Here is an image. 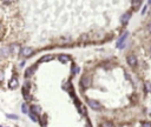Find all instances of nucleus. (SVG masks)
Here are the masks:
<instances>
[{
	"mask_svg": "<svg viewBox=\"0 0 151 127\" xmlns=\"http://www.w3.org/2000/svg\"><path fill=\"white\" fill-rule=\"evenodd\" d=\"M145 88H147L149 92H151V84L150 82H145Z\"/></svg>",
	"mask_w": 151,
	"mask_h": 127,
	"instance_id": "nucleus-20",
	"label": "nucleus"
},
{
	"mask_svg": "<svg viewBox=\"0 0 151 127\" xmlns=\"http://www.w3.org/2000/svg\"><path fill=\"white\" fill-rule=\"evenodd\" d=\"M4 79V72H0V81Z\"/></svg>",
	"mask_w": 151,
	"mask_h": 127,
	"instance_id": "nucleus-23",
	"label": "nucleus"
},
{
	"mask_svg": "<svg viewBox=\"0 0 151 127\" xmlns=\"http://www.w3.org/2000/svg\"><path fill=\"white\" fill-rule=\"evenodd\" d=\"M149 31H150V32H151V24H150V25H149Z\"/></svg>",
	"mask_w": 151,
	"mask_h": 127,
	"instance_id": "nucleus-25",
	"label": "nucleus"
},
{
	"mask_svg": "<svg viewBox=\"0 0 151 127\" xmlns=\"http://www.w3.org/2000/svg\"><path fill=\"white\" fill-rule=\"evenodd\" d=\"M104 127H112V124H111V123H105V124H104Z\"/></svg>",
	"mask_w": 151,
	"mask_h": 127,
	"instance_id": "nucleus-22",
	"label": "nucleus"
},
{
	"mask_svg": "<svg viewBox=\"0 0 151 127\" xmlns=\"http://www.w3.org/2000/svg\"><path fill=\"white\" fill-rule=\"evenodd\" d=\"M126 61H128V64L130 65V66H136L137 65V58L134 55V54H131V55H129L128 58H126Z\"/></svg>",
	"mask_w": 151,
	"mask_h": 127,
	"instance_id": "nucleus-5",
	"label": "nucleus"
},
{
	"mask_svg": "<svg viewBox=\"0 0 151 127\" xmlns=\"http://www.w3.org/2000/svg\"><path fill=\"white\" fill-rule=\"evenodd\" d=\"M46 118H47L46 114H44L43 118H41V125H43V126H45V124H46Z\"/></svg>",
	"mask_w": 151,
	"mask_h": 127,
	"instance_id": "nucleus-17",
	"label": "nucleus"
},
{
	"mask_svg": "<svg viewBox=\"0 0 151 127\" xmlns=\"http://www.w3.org/2000/svg\"><path fill=\"white\" fill-rule=\"evenodd\" d=\"M90 85H91V78H90L89 75L83 77V78H82V86L85 87V88H87Z\"/></svg>",
	"mask_w": 151,
	"mask_h": 127,
	"instance_id": "nucleus-6",
	"label": "nucleus"
},
{
	"mask_svg": "<svg viewBox=\"0 0 151 127\" xmlns=\"http://www.w3.org/2000/svg\"><path fill=\"white\" fill-rule=\"evenodd\" d=\"M78 71H79V67H78V66H73V68H72V73L76 74Z\"/></svg>",
	"mask_w": 151,
	"mask_h": 127,
	"instance_id": "nucleus-19",
	"label": "nucleus"
},
{
	"mask_svg": "<svg viewBox=\"0 0 151 127\" xmlns=\"http://www.w3.org/2000/svg\"><path fill=\"white\" fill-rule=\"evenodd\" d=\"M53 55H51V54H48V55H44V57H41V59L39 60V62H47V61H51V60H53Z\"/></svg>",
	"mask_w": 151,
	"mask_h": 127,
	"instance_id": "nucleus-9",
	"label": "nucleus"
},
{
	"mask_svg": "<svg viewBox=\"0 0 151 127\" xmlns=\"http://www.w3.org/2000/svg\"><path fill=\"white\" fill-rule=\"evenodd\" d=\"M6 118H8V119H13V120L19 119V118H18V115H15V114H6Z\"/></svg>",
	"mask_w": 151,
	"mask_h": 127,
	"instance_id": "nucleus-15",
	"label": "nucleus"
},
{
	"mask_svg": "<svg viewBox=\"0 0 151 127\" xmlns=\"http://www.w3.org/2000/svg\"><path fill=\"white\" fill-rule=\"evenodd\" d=\"M89 106L92 108V110H95V111H100L102 108H103V106L100 105V102H98L97 100H93V99H90L89 101Z\"/></svg>",
	"mask_w": 151,
	"mask_h": 127,
	"instance_id": "nucleus-1",
	"label": "nucleus"
},
{
	"mask_svg": "<svg viewBox=\"0 0 151 127\" xmlns=\"http://www.w3.org/2000/svg\"><path fill=\"white\" fill-rule=\"evenodd\" d=\"M0 127H1V126H0Z\"/></svg>",
	"mask_w": 151,
	"mask_h": 127,
	"instance_id": "nucleus-28",
	"label": "nucleus"
},
{
	"mask_svg": "<svg viewBox=\"0 0 151 127\" xmlns=\"http://www.w3.org/2000/svg\"><path fill=\"white\" fill-rule=\"evenodd\" d=\"M40 111H41L40 106H37V105H33V106H31V112H32V113H34V114H38V113H40Z\"/></svg>",
	"mask_w": 151,
	"mask_h": 127,
	"instance_id": "nucleus-12",
	"label": "nucleus"
},
{
	"mask_svg": "<svg viewBox=\"0 0 151 127\" xmlns=\"http://www.w3.org/2000/svg\"><path fill=\"white\" fill-rule=\"evenodd\" d=\"M150 15H151V12H150Z\"/></svg>",
	"mask_w": 151,
	"mask_h": 127,
	"instance_id": "nucleus-26",
	"label": "nucleus"
},
{
	"mask_svg": "<svg viewBox=\"0 0 151 127\" xmlns=\"http://www.w3.org/2000/svg\"><path fill=\"white\" fill-rule=\"evenodd\" d=\"M130 18H131V13H125V14L121 18V21H122L123 24H126V22L130 20Z\"/></svg>",
	"mask_w": 151,
	"mask_h": 127,
	"instance_id": "nucleus-10",
	"label": "nucleus"
},
{
	"mask_svg": "<svg viewBox=\"0 0 151 127\" xmlns=\"http://www.w3.org/2000/svg\"><path fill=\"white\" fill-rule=\"evenodd\" d=\"M7 52H9V48H1L0 49V54L2 55V57H7Z\"/></svg>",
	"mask_w": 151,
	"mask_h": 127,
	"instance_id": "nucleus-14",
	"label": "nucleus"
},
{
	"mask_svg": "<svg viewBox=\"0 0 151 127\" xmlns=\"http://www.w3.org/2000/svg\"><path fill=\"white\" fill-rule=\"evenodd\" d=\"M142 127H151V123H149V121H147V123H143Z\"/></svg>",
	"mask_w": 151,
	"mask_h": 127,
	"instance_id": "nucleus-21",
	"label": "nucleus"
},
{
	"mask_svg": "<svg viewBox=\"0 0 151 127\" xmlns=\"http://www.w3.org/2000/svg\"><path fill=\"white\" fill-rule=\"evenodd\" d=\"M20 53H21L22 57H30V55H32V53H33V48H32V47H24V48L20 51Z\"/></svg>",
	"mask_w": 151,
	"mask_h": 127,
	"instance_id": "nucleus-4",
	"label": "nucleus"
},
{
	"mask_svg": "<svg viewBox=\"0 0 151 127\" xmlns=\"http://www.w3.org/2000/svg\"><path fill=\"white\" fill-rule=\"evenodd\" d=\"M28 115H30V118L32 119V121H34V123H38V121H39L38 117H37L34 113H32V112H28Z\"/></svg>",
	"mask_w": 151,
	"mask_h": 127,
	"instance_id": "nucleus-13",
	"label": "nucleus"
},
{
	"mask_svg": "<svg viewBox=\"0 0 151 127\" xmlns=\"http://www.w3.org/2000/svg\"><path fill=\"white\" fill-rule=\"evenodd\" d=\"M9 51H11L12 53H14V54H18L21 49H20V46H19L18 44H12V45L9 46Z\"/></svg>",
	"mask_w": 151,
	"mask_h": 127,
	"instance_id": "nucleus-7",
	"label": "nucleus"
},
{
	"mask_svg": "<svg viewBox=\"0 0 151 127\" xmlns=\"http://www.w3.org/2000/svg\"><path fill=\"white\" fill-rule=\"evenodd\" d=\"M85 127H92L91 126V123H90V121H87V123H86V126Z\"/></svg>",
	"mask_w": 151,
	"mask_h": 127,
	"instance_id": "nucleus-24",
	"label": "nucleus"
},
{
	"mask_svg": "<svg viewBox=\"0 0 151 127\" xmlns=\"http://www.w3.org/2000/svg\"><path fill=\"white\" fill-rule=\"evenodd\" d=\"M141 4H142V1H139V0H138V1H136V0L132 1V5H134L135 7H138V5H141Z\"/></svg>",
	"mask_w": 151,
	"mask_h": 127,
	"instance_id": "nucleus-18",
	"label": "nucleus"
},
{
	"mask_svg": "<svg viewBox=\"0 0 151 127\" xmlns=\"http://www.w3.org/2000/svg\"><path fill=\"white\" fill-rule=\"evenodd\" d=\"M0 27H1V25H0Z\"/></svg>",
	"mask_w": 151,
	"mask_h": 127,
	"instance_id": "nucleus-27",
	"label": "nucleus"
},
{
	"mask_svg": "<svg viewBox=\"0 0 151 127\" xmlns=\"http://www.w3.org/2000/svg\"><path fill=\"white\" fill-rule=\"evenodd\" d=\"M18 86H19V80H18V78H17V77H12L11 80H9V82H8V88H9V90H15Z\"/></svg>",
	"mask_w": 151,
	"mask_h": 127,
	"instance_id": "nucleus-3",
	"label": "nucleus"
},
{
	"mask_svg": "<svg viewBox=\"0 0 151 127\" xmlns=\"http://www.w3.org/2000/svg\"><path fill=\"white\" fill-rule=\"evenodd\" d=\"M129 37V32H124L123 33V35L118 39V41H117V47L118 48H124V46H125V39Z\"/></svg>",
	"mask_w": 151,
	"mask_h": 127,
	"instance_id": "nucleus-2",
	"label": "nucleus"
},
{
	"mask_svg": "<svg viewBox=\"0 0 151 127\" xmlns=\"http://www.w3.org/2000/svg\"><path fill=\"white\" fill-rule=\"evenodd\" d=\"M58 60H59L61 64H66V62L70 61V57L66 55V54H60V55L58 57Z\"/></svg>",
	"mask_w": 151,
	"mask_h": 127,
	"instance_id": "nucleus-8",
	"label": "nucleus"
},
{
	"mask_svg": "<svg viewBox=\"0 0 151 127\" xmlns=\"http://www.w3.org/2000/svg\"><path fill=\"white\" fill-rule=\"evenodd\" d=\"M37 66H38V65H34V66H32V67H30V68H28V70L26 71V73H25V75H26V77H30V75H32V74H33V72L35 71V68H37Z\"/></svg>",
	"mask_w": 151,
	"mask_h": 127,
	"instance_id": "nucleus-11",
	"label": "nucleus"
},
{
	"mask_svg": "<svg viewBox=\"0 0 151 127\" xmlns=\"http://www.w3.org/2000/svg\"><path fill=\"white\" fill-rule=\"evenodd\" d=\"M21 108H22V110H21V111H22V113H25V114H26V113H28V110H27V105H26V104H22Z\"/></svg>",
	"mask_w": 151,
	"mask_h": 127,
	"instance_id": "nucleus-16",
	"label": "nucleus"
}]
</instances>
